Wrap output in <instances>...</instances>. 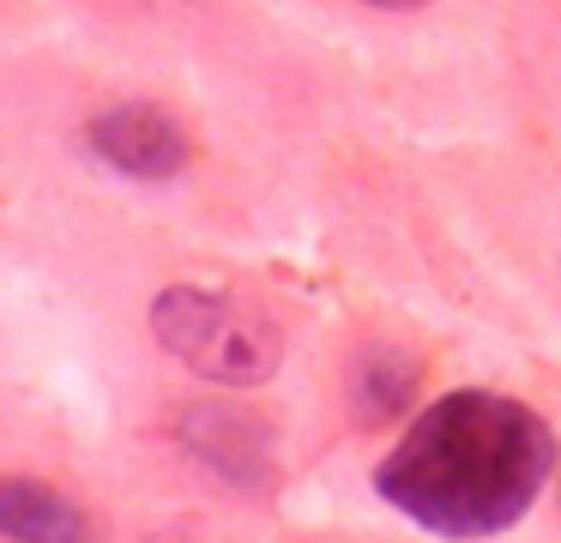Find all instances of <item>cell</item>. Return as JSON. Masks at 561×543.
<instances>
[{"label":"cell","mask_w":561,"mask_h":543,"mask_svg":"<svg viewBox=\"0 0 561 543\" xmlns=\"http://www.w3.org/2000/svg\"><path fill=\"white\" fill-rule=\"evenodd\" d=\"M182 441L199 465L230 477L236 489H266L272 483V434L236 405H187L182 410Z\"/></svg>","instance_id":"277c9868"},{"label":"cell","mask_w":561,"mask_h":543,"mask_svg":"<svg viewBox=\"0 0 561 543\" xmlns=\"http://www.w3.org/2000/svg\"><path fill=\"white\" fill-rule=\"evenodd\" d=\"M0 538L7 543H98L85 507L37 477H0Z\"/></svg>","instance_id":"5b68a950"},{"label":"cell","mask_w":561,"mask_h":543,"mask_svg":"<svg viewBox=\"0 0 561 543\" xmlns=\"http://www.w3.org/2000/svg\"><path fill=\"white\" fill-rule=\"evenodd\" d=\"M91 151L134 181H170L187 169V133L151 103H115L85 127Z\"/></svg>","instance_id":"3957f363"},{"label":"cell","mask_w":561,"mask_h":543,"mask_svg":"<svg viewBox=\"0 0 561 543\" xmlns=\"http://www.w3.org/2000/svg\"><path fill=\"white\" fill-rule=\"evenodd\" d=\"M151 332L182 369L218 386H260L278 374L284 344L266 314L242 308L230 296H211L199 284H170L151 302Z\"/></svg>","instance_id":"7a4b0ae2"},{"label":"cell","mask_w":561,"mask_h":543,"mask_svg":"<svg viewBox=\"0 0 561 543\" xmlns=\"http://www.w3.org/2000/svg\"><path fill=\"white\" fill-rule=\"evenodd\" d=\"M416 386V362L399 350H368L363 369H356V410L363 417H392V410L411 398Z\"/></svg>","instance_id":"8992f818"},{"label":"cell","mask_w":561,"mask_h":543,"mask_svg":"<svg viewBox=\"0 0 561 543\" xmlns=\"http://www.w3.org/2000/svg\"><path fill=\"white\" fill-rule=\"evenodd\" d=\"M368 7H387V12H404V7H423V0H368Z\"/></svg>","instance_id":"52a82bcc"},{"label":"cell","mask_w":561,"mask_h":543,"mask_svg":"<svg viewBox=\"0 0 561 543\" xmlns=\"http://www.w3.org/2000/svg\"><path fill=\"white\" fill-rule=\"evenodd\" d=\"M556 471L543 417L501 393H447L380 459L375 483L404 519L435 538L507 531Z\"/></svg>","instance_id":"6da1fadb"}]
</instances>
